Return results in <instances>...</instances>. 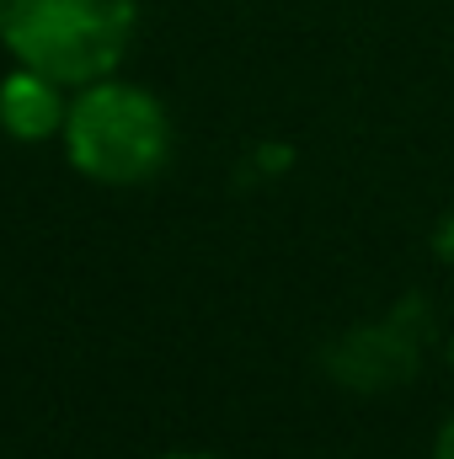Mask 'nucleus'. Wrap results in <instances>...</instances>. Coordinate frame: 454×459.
Masks as SVG:
<instances>
[{
	"label": "nucleus",
	"instance_id": "obj_1",
	"mask_svg": "<svg viewBox=\"0 0 454 459\" xmlns=\"http://www.w3.org/2000/svg\"><path fill=\"white\" fill-rule=\"evenodd\" d=\"M139 0H0V43L16 65L59 86L113 75L134 43Z\"/></svg>",
	"mask_w": 454,
	"mask_h": 459
},
{
	"label": "nucleus",
	"instance_id": "obj_4",
	"mask_svg": "<svg viewBox=\"0 0 454 459\" xmlns=\"http://www.w3.org/2000/svg\"><path fill=\"white\" fill-rule=\"evenodd\" d=\"M433 459H454V417L439 428V438H433Z\"/></svg>",
	"mask_w": 454,
	"mask_h": 459
},
{
	"label": "nucleus",
	"instance_id": "obj_3",
	"mask_svg": "<svg viewBox=\"0 0 454 459\" xmlns=\"http://www.w3.org/2000/svg\"><path fill=\"white\" fill-rule=\"evenodd\" d=\"M65 117H70V102H65V86L54 75L16 65L0 81V128L11 139H22V144L59 139L65 134Z\"/></svg>",
	"mask_w": 454,
	"mask_h": 459
},
{
	"label": "nucleus",
	"instance_id": "obj_5",
	"mask_svg": "<svg viewBox=\"0 0 454 459\" xmlns=\"http://www.w3.org/2000/svg\"><path fill=\"white\" fill-rule=\"evenodd\" d=\"M161 459H214V455H161Z\"/></svg>",
	"mask_w": 454,
	"mask_h": 459
},
{
	"label": "nucleus",
	"instance_id": "obj_2",
	"mask_svg": "<svg viewBox=\"0 0 454 459\" xmlns=\"http://www.w3.org/2000/svg\"><path fill=\"white\" fill-rule=\"evenodd\" d=\"M59 139L70 166L102 187H139L171 160V117L161 97L118 75L75 86Z\"/></svg>",
	"mask_w": 454,
	"mask_h": 459
}]
</instances>
